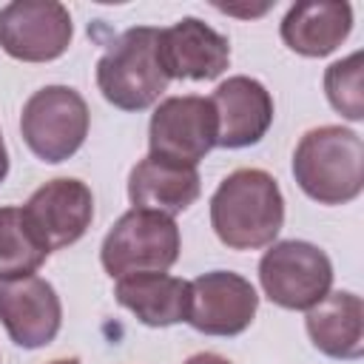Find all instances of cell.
Returning a JSON list of instances; mask_svg holds the SVG:
<instances>
[{"label":"cell","instance_id":"e0dca14e","mask_svg":"<svg viewBox=\"0 0 364 364\" xmlns=\"http://www.w3.org/2000/svg\"><path fill=\"white\" fill-rule=\"evenodd\" d=\"M114 299L148 327H171L188 321L191 282L168 273H134L117 279Z\"/></svg>","mask_w":364,"mask_h":364},{"label":"cell","instance_id":"5bb4252c","mask_svg":"<svg viewBox=\"0 0 364 364\" xmlns=\"http://www.w3.org/2000/svg\"><path fill=\"white\" fill-rule=\"evenodd\" d=\"M199 193H202V179L196 165H182L148 154L128 173V199L134 208L176 216L188 210L199 199Z\"/></svg>","mask_w":364,"mask_h":364},{"label":"cell","instance_id":"3957f363","mask_svg":"<svg viewBox=\"0 0 364 364\" xmlns=\"http://www.w3.org/2000/svg\"><path fill=\"white\" fill-rule=\"evenodd\" d=\"M168 82L159 60V28L151 26L122 31L97 63V88L119 111L151 108Z\"/></svg>","mask_w":364,"mask_h":364},{"label":"cell","instance_id":"7a4b0ae2","mask_svg":"<svg viewBox=\"0 0 364 364\" xmlns=\"http://www.w3.org/2000/svg\"><path fill=\"white\" fill-rule=\"evenodd\" d=\"M296 185L318 205H347L364 188V142L341 125L307 131L293 151Z\"/></svg>","mask_w":364,"mask_h":364},{"label":"cell","instance_id":"ba28073f","mask_svg":"<svg viewBox=\"0 0 364 364\" xmlns=\"http://www.w3.org/2000/svg\"><path fill=\"white\" fill-rule=\"evenodd\" d=\"M148 148L182 165H196L216 148V111L208 97H168L156 105L148 125Z\"/></svg>","mask_w":364,"mask_h":364},{"label":"cell","instance_id":"ffe728a7","mask_svg":"<svg viewBox=\"0 0 364 364\" xmlns=\"http://www.w3.org/2000/svg\"><path fill=\"white\" fill-rule=\"evenodd\" d=\"M185 364H230L225 355H219V353H193Z\"/></svg>","mask_w":364,"mask_h":364},{"label":"cell","instance_id":"6da1fadb","mask_svg":"<svg viewBox=\"0 0 364 364\" xmlns=\"http://www.w3.org/2000/svg\"><path fill=\"white\" fill-rule=\"evenodd\" d=\"M284 225L279 182L262 168L228 173L210 196V228L230 250H259L276 242Z\"/></svg>","mask_w":364,"mask_h":364},{"label":"cell","instance_id":"5b68a950","mask_svg":"<svg viewBox=\"0 0 364 364\" xmlns=\"http://www.w3.org/2000/svg\"><path fill=\"white\" fill-rule=\"evenodd\" d=\"M88 122L91 114L80 91L68 85H46L26 100L20 114V134L37 159L57 165L82 148Z\"/></svg>","mask_w":364,"mask_h":364},{"label":"cell","instance_id":"30bf717a","mask_svg":"<svg viewBox=\"0 0 364 364\" xmlns=\"http://www.w3.org/2000/svg\"><path fill=\"white\" fill-rule=\"evenodd\" d=\"M0 324L23 350L46 347L57 338L63 324V304L51 282L26 276L0 284Z\"/></svg>","mask_w":364,"mask_h":364},{"label":"cell","instance_id":"7c38bea8","mask_svg":"<svg viewBox=\"0 0 364 364\" xmlns=\"http://www.w3.org/2000/svg\"><path fill=\"white\" fill-rule=\"evenodd\" d=\"M216 111V145L219 148H247L256 145L273 125V97L270 91L245 74L228 77L208 97Z\"/></svg>","mask_w":364,"mask_h":364},{"label":"cell","instance_id":"2e32d148","mask_svg":"<svg viewBox=\"0 0 364 364\" xmlns=\"http://www.w3.org/2000/svg\"><path fill=\"white\" fill-rule=\"evenodd\" d=\"M350 28H353L350 3L307 0L287 9L279 31L290 51L301 57H327L347 40Z\"/></svg>","mask_w":364,"mask_h":364},{"label":"cell","instance_id":"4fadbf2b","mask_svg":"<svg viewBox=\"0 0 364 364\" xmlns=\"http://www.w3.org/2000/svg\"><path fill=\"white\" fill-rule=\"evenodd\" d=\"M159 60L171 80H216L230 63V43L199 17H182L159 28Z\"/></svg>","mask_w":364,"mask_h":364},{"label":"cell","instance_id":"44dd1931","mask_svg":"<svg viewBox=\"0 0 364 364\" xmlns=\"http://www.w3.org/2000/svg\"><path fill=\"white\" fill-rule=\"evenodd\" d=\"M9 173V151H6V142H3V134H0V182L6 179Z\"/></svg>","mask_w":364,"mask_h":364},{"label":"cell","instance_id":"8fae6325","mask_svg":"<svg viewBox=\"0 0 364 364\" xmlns=\"http://www.w3.org/2000/svg\"><path fill=\"white\" fill-rule=\"evenodd\" d=\"M28 222L48 245V250H60L85 236L94 219V196L82 179L60 176L40 185L28 202L23 205Z\"/></svg>","mask_w":364,"mask_h":364},{"label":"cell","instance_id":"7402d4cb","mask_svg":"<svg viewBox=\"0 0 364 364\" xmlns=\"http://www.w3.org/2000/svg\"><path fill=\"white\" fill-rule=\"evenodd\" d=\"M48 364H80L77 358H54V361H48Z\"/></svg>","mask_w":364,"mask_h":364},{"label":"cell","instance_id":"9a60e30c","mask_svg":"<svg viewBox=\"0 0 364 364\" xmlns=\"http://www.w3.org/2000/svg\"><path fill=\"white\" fill-rule=\"evenodd\" d=\"M313 347L338 361L364 355V301L350 290L327 293L304 318Z\"/></svg>","mask_w":364,"mask_h":364},{"label":"cell","instance_id":"ac0fdd59","mask_svg":"<svg viewBox=\"0 0 364 364\" xmlns=\"http://www.w3.org/2000/svg\"><path fill=\"white\" fill-rule=\"evenodd\" d=\"M48 253L23 208H0V282L34 276Z\"/></svg>","mask_w":364,"mask_h":364},{"label":"cell","instance_id":"8992f818","mask_svg":"<svg viewBox=\"0 0 364 364\" xmlns=\"http://www.w3.org/2000/svg\"><path fill=\"white\" fill-rule=\"evenodd\" d=\"M264 296L284 310H310L333 287V262L313 242H273L259 262Z\"/></svg>","mask_w":364,"mask_h":364},{"label":"cell","instance_id":"9c48e42d","mask_svg":"<svg viewBox=\"0 0 364 364\" xmlns=\"http://www.w3.org/2000/svg\"><path fill=\"white\" fill-rule=\"evenodd\" d=\"M259 310L256 287L233 270H210L191 282L188 324L205 336H239Z\"/></svg>","mask_w":364,"mask_h":364},{"label":"cell","instance_id":"52a82bcc","mask_svg":"<svg viewBox=\"0 0 364 364\" xmlns=\"http://www.w3.org/2000/svg\"><path fill=\"white\" fill-rule=\"evenodd\" d=\"M74 26L63 3L14 0L0 9V48L23 63H51L71 46Z\"/></svg>","mask_w":364,"mask_h":364},{"label":"cell","instance_id":"d6986e66","mask_svg":"<svg viewBox=\"0 0 364 364\" xmlns=\"http://www.w3.org/2000/svg\"><path fill=\"white\" fill-rule=\"evenodd\" d=\"M324 94L330 100V105L358 122L364 119V88H361V51H353L350 57L333 63L324 71Z\"/></svg>","mask_w":364,"mask_h":364},{"label":"cell","instance_id":"277c9868","mask_svg":"<svg viewBox=\"0 0 364 364\" xmlns=\"http://www.w3.org/2000/svg\"><path fill=\"white\" fill-rule=\"evenodd\" d=\"M179 259V228L173 216L145 208H131L105 233L100 262L108 276L165 273Z\"/></svg>","mask_w":364,"mask_h":364}]
</instances>
